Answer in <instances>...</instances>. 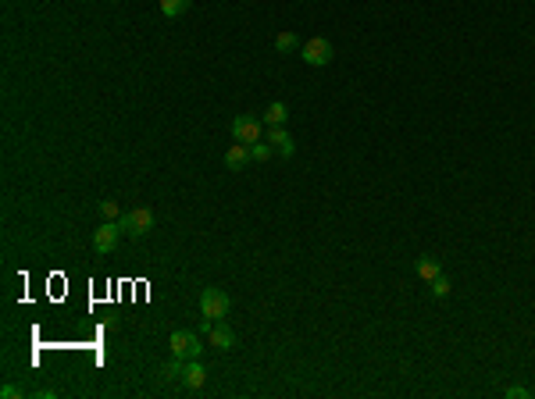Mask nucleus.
Masks as SVG:
<instances>
[{
    "label": "nucleus",
    "mask_w": 535,
    "mask_h": 399,
    "mask_svg": "<svg viewBox=\"0 0 535 399\" xmlns=\"http://www.w3.org/2000/svg\"><path fill=\"white\" fill-rule=\"evenodd\" d=\"M118 228L121 232H129V235H146L153 228V214L150 207H133V210H125L121 218H118Z\"/></svg>",
    "instance_id": "obj_1"
},
{
    "label": "nucleus",
    "mask_w": 535,
    "mask_h": 399,
    "mask_svg": "<svg viewBox=\"0 0 535 399\" xmlns=\"http://www.w3.org/2000/svg\"><path fill=\"white\" fill-rule=\"evenodd\" d=\"M168 350H172V357H179V360H197L200 350H204V343L197 339V331H172Z\"/></svg>",
    "instance_id": "obj_2"
},
{
    "label": "nucleus",
    "mask_w": 535,
    "mask_h": 399,
    "mask_svg": "<svg viewBox=\"0 0 535 399\" xmlns=\"http://www.w3.org/2000/svg\"><path fill=\"white\" fill-rule=\"evenodd\" d=\"M300 57L307 61L310 68H325L329 61H332V43L325 36H310L303 47H300Z\"/></svg>",
    "instance_id": "obj_3"
},
{
    "label": "nucleus",
    "mask_w": 535,
    "mask_h": 399,
    "mask_svg": "<svg viewBox=\"0 0 535 399\" xmlns=\"http://www.w3.org/2000/svg\"><path fill=\"white\" fill-rule=\"evenodd\" d=\"M200 314L211 318V321H225V314H229V296L222 289H204L200 292Z\"/></svg>",
    "instance_id": "obj_4"
},
{
    "label": "nucleus",
    "mask_w": 535,
    "mask_h": 399,
    "mask_svg": "<svg viewBox=\"0 0 535 399\" xmlns=\"http://www.w3.org/2000/svg\"><path fill=\"white\" fill-rule=\"evenodd\" d=\"M232 139L236 143H246V146L261 143V121H254V118H236L232 121Z\"/></svg>",
    "instance_id": "obj_5"
},
{
    "label": "nucleus",
    "mask_w": 535,
    "mask_h": 399,
    "mask_svg": "<svg viewBox=\"0 0 535 399\" xmlns=\"http://www.w3.org/2000/svg\"><path fill=\"white\" fill-rule=\"evenodd\" d=\"M118 225H111V221H104L97 232H93V250H97V253H111L114 247H118Z\"/></svg>",
    "instance_id": "obj_6"
},
{
    "label": "nucleus",
    "mask_w": 535,
    "mask_h": 399,
    "mask_svg": "<svg viewBox=\"0 0 535 399\" xmlns=\"http://www.w3.org/2000/svg\"><path fill=\"white\" fill-rule=\"evenodd\" d=\"M182 389H190V392H200L204 385H207V371L197 363V360H186V367H182V382H179Z\"/></svg>",
    "instance_id": "obj_7"
},
{
    "label": "nucleus",
    "mask_w": 535,
    "mask_h": 399,
    "mask_svg": "<svg viewBox=\"0 0 535 399\" xmlns=\"http://www.w3.org/2000/svg\"><path fill=\"white\" fill-rule=\"evenodd\" d=\"M207 339H211L214 350H232V346H236V335H232V328H229L225 321H214L211 331H207Z\"/></svg>",
    "instance_id": "obj_8"
},
{
    "label": "nucleus",
    "mask_w": 535,
    "mask_h": 399,
    "mask_svg": "<svg viewBox=\"0 0 535 399\" xmlns=\"http://www.w3.org/2000/svg\"><path fill=\"white\" fill-rule=\"evenodd\" d=\"M268 143L282 153V157H293V139H289V132L282 129V125H271L268 129Z\"/></svg>",
    "instance_id": "obj_9"
},
{
    "label": "nucleus",
    "mask_w": 535,
    "mask_h": 399,
    "mask_svg": "<svg viewBox=\"0 0 535 399\" xmlns=\"http://www.w3.org/2000/svg\"><path fill=\"white\" fill-rule=\"evenodd\" d=\"M246 161H250V146H246V143H236V146L225 150V164H229L232 171L246 168Z\"/></svg>",
    "instance_id": "obj_10"
},
{
    "label": "nucleus",
    "mask_w": 535,
    "mask_h": 399,
    "mask_svg": "<svg viewBox=\"0 0 535 399\" xmlns=\"http://www.w3.org/2000/svg\"><path fill=\"white\" fill-rule=\"evenodd\" d=\"M414 271H418V279H425V282H432L435 274H443V267H439V260H432V257H418Z\"/></svg>",
    "instance_id": "obj_11"
},
{
    "label": "nucleus",
    "mask_w": 535,
    "mask_h": 399,
    "mask_svg": "<svg viewBox=\"0 0 535 399\" xmlns=\"http://www.w3.org/2000/svg\"><path fill=\"white\" fill-rule=\"evenodd\" d=\"M286 118H289V111H286V104H282V100L268 104V111H264V121H268V125H282Z\"/></svg>",
    "instance_id": "obj_12"
},
{
    "label": "nucleus",
    "mask_w": 535,
    "mask_h": 399,
    "mask_svg": "<svg viewBox=\"0 0 535 399\" xmlns=\"http://www.w3.org/2000/svg\"><path fill=\"white\" fill-rule=\"evenodd\" d=\"M182 367H186V360H172V363H165L161 367V382H182Z\"/></svg>",
    "instance_id": "obj_13"
},
{
    "label": "nucleus",
    "mask_w": 535,
    "mask_h": 399,
    "mask_svg": "<svg viewBox=\"0 0 535 399\" xmlns=\"http://www.w3.org/2000/svg\"><path fill=\"white\" fill-rule=\"evenodd\" d=\"M190 4H193V0H161V11H165V18H179Z\"/></svg>",
    "instance_id": "obj_14"
},
{
    "label": "nucleus",
    "mask_w": 535,
    "mask_h": 399,
    "mask_svg": "<svg viewBox=\"0 0 535 399\" xmlns=\"http://www.w3.org/2000/svg\"><path fill=\"white\" fill-rule=\"evenodd\" d=\"M432 296H439V299L450 296V279H446V274H435V279H432Z\"/></svg>",
    "instance_id": "obj_15"
},
{
    "label": "nucleus",
    "mask_w": 535,
    "mask_h": 399,
    "mask_svg": "<svg viewBox=\"0 0 535 399\" xmlns=\"http://www.w3.org/2000/svg\"><path fill=\"white\" fill-rule=\"evenodd\" d=\"M271 153H275L271 143H254V146H250V157H254V161H268Z\"/></svg>",
    "instance_id": "obj_16"
},
{
    "label": "nucleus",
    "mask_w": 535,
    "mask_h": 399,
    "mask_svg": "<svg viewBox=\"0 0 535 399\" xmlns=\"http://www.w3.org/2000/svg\"><path fill=\"white\" fill-rule=\"evenodd\" d=\"M100 214H104V221L121 218V210H118V203H114V200H100Z\"/></svg>",
    "instance_id": "obj_17"
},
{
    "label": "nucleus",
    "mask_w": 535,
    "mask_h": 399,
    "mask_svg": "<svg viewBox=\"0 0 535 399\" xmlns=\"http://www.w3.org/2000/svg\"><path fill=\"white\" fill-rule=\"evenodd\" d=\"M275 47H278V50H293V47H296V33H278V36H275Z\"/></svg>",
    "instance_id": "obj_18"
},
{
    "label": "nucleus",
    "mask_w": 535,
    "mask_h": 399,
    "mask_svg": "<svg viewBox=\"0 0 535 399\" xmlns=\"http://www.w3.org/2000/svg\"><path fill=\"white\" fill-rule=\"evenodd\" d=\"M532 392L528 389H521V385H514V389H507V399H528Z\"/></svg>",
    "instance_id": "obj_19"
},
{
    "label": "nucleus",
    "mask_w": 535,
    "mask_h": 399,
    "mask_svg": "<svg viewBox=\"0 0 535 399\" xmlns=\"http://www.w3.org/2000/svg\"><path fill=\"white\" fill-rule=\"evenodd\" d=\"M0 396H4V399H18V396H22V392H18V389H15V385H4V389H0Z\"/></svg>",
    "instance_id": "obj_20"
}]
</instances>
